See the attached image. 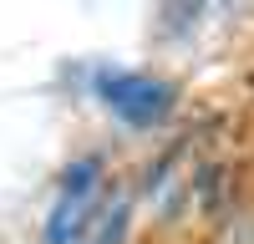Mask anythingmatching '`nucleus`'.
Returning a JSON list of instances; mask_svg holds the SVG:
<instances>
[{"label":"nucleus","mask_w":254,"mask_h":244,"mask_svg":"<svg viewBox=\"0 0 254 244\" xmlns=\"http://www.w3.org/2000/svg\"><path fill=\"white\" fill-rule=\"evenodd\" d=\"M97 97L112 117H122L127 127H153L173 112V87L147 71H112L102 66L97 71Z\"/></svg>","instance_id":"obj_1"},{"label":"nucleus","mask_w":254,"mask_h":244,"mask_svg":"<svg viewBox=\"0 0 254 244\" xmlns=\"http://www.w3.org/2000/svg\"><path fill=\"white\" fill-rule=\"evenodd\" d=\"M102 188V158H81L66 168L61 178V193L51 203V219H46V244H76L92 224V203Z\"/></svg>","instance_id":"obj_2"}]
</instances>
